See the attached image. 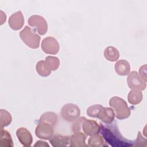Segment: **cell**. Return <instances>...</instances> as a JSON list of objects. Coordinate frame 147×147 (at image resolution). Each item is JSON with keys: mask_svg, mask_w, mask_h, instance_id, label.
<instances>
[{"mask_svg": "<svg viewBox=\"0 0 147 147\" xmlns=\"http://www.w3.org/2000/svg\"><path fill=\"white\" fill-rule=\"evenodd\" d=\"M100 131L105 140L110 145L114 147H129L134 146V142L123 137L117 127L100 126Z\"/></svg>", "mask_w": 147, "mask_h": 147, "instance_id": "6da1fadb", "label": "cell"}, {"mask_svg": "<svg viewBox=\"0 0 147 147\" xmlns=\"http://www.w3.org/2000/svg\"><path fill=\"white\" fill-rule=\"evenodd\" d=\"M100 127L95 121L87 119L85 117H80L75 121L72 126V131L75 133L83 131L86 136H93L98 134Z\"/></svg>", "mask_w": 147, "mask_h": 147, "instance_id": "7a4b0ae2", "label": "cell"}, {"mask_svg": "<svg viewBox=\"0 0 147 147\" xmlns=\"http://www.w3.org/2000/svg\"><path fill=\"white\" fill-rule=\"evenodd\" d=\"M87 114L90 117L97 118L105 124H110L114 119L115 113L110 107H104L100 105H94L87 110Z\"/></svg>", "mask_w": 147, "mask_h": 147, "instance_id": "3957f363", "label": "cell"}, {"mask_svg": "<svg viewBox=\"0 0 147 147\" xmlns=\"http://www.w3.org/2000/svg\"><path fill=\"white\" fill-rule=\"evenodd\" d=\"M109 105L114 110L117 119L122 120L130 116V110L123 99L117 96H113L110 99Z\"/></svg>", "mask_w": 147, "mask_h": 147, "instance_id": "277c9868", "label": "cell"}, {"mask_svg": "<svg viewBox=\"0 0 147 147\" xmlns=\"http://www.w3.org/2000/svg\"><path fill=\"white\" fill-rule=\"evenodd\" d=\"M20 36L22 41L29 48L36 49L39 47L40 37L34 33L30 27L25 26L20 32Z\"/></svg>", "mask_w": 147, "mask_h": 147, "instance_id": "5b68a950", "label": "cell"}, {"mask_svg": "<svg viewBox=\"0 0 147 147\" xmlns=\"http://www.w3.org/2000/svg\"><path fill=\"white\" fill-rule=\"evenodd\" d=\"M61 114L64 120L68 122H74L79 118L80 110L76 105L67 103L63 106Z\"/></svg>", "mask_w": 147, "mask_h": 147, "instance_id": "8992f818", "label": "cell"}, {"mask_svg": "<svg viewBox=\"0 0 147 147\" xmlns=\"http://www.w3.org/2000/svg\"><path fill=\"white\" fill-rule=\"evenodd\" d=\"M30 26L35 28L37 32L41 34H45L48 30V24L45 18L39 15H33L28 20Z\"/></svg>", "mask_w": 147, "mask_h": 147, "instance_id": "52a82bcc", "label": "cell"}, {"mask_svg": "<svg viewBox=\"0 0 147 147\" xmlns=\"http://www.w3.org/2000/svg\"><path fill=\"white\" fill-rule=\"evenodd\" d=\"M35 134L39 138L49 140L53 136V126L46 122H39L36 128Z\"/></svg>", "mask_w": 147, "mask_h": 147, "instance_id": "ba28073f", "label": "cell"}, {"mask_svg": "<svg viewBox=\"0 0 147 147\" xmlns=\"http://www.w3.org/2000/svg\"><path fill=\"white\" fill-rule=\"evenodd\" d=\"M127 83L129 88L139 90H144L146 87V82L139 76L137 71H132L129 73L127 78Z\"/></svg>", "mask_w": 147, "mask_h": 147, "instance_id": "9c48e42d", "label": "cell"}, {"mask_svg": "<svg viewBox=\"0 0 147 147\" xmlns=\"http://www.w3.org/2000/svg\"><path fill=\"white\" fill-rule=\"evenodd\" d=\"M42 50L47 54L55 55L59 51V44L57 40L51 36L44 38L41 42Z\"/></svg>", "mask_w": 147, "mask_h": 147, "instance_id": "30bf717a", "label": "cell"}, {"mask_svg": "<svg viewBox=\"0 0 147 147\" xmlns=\"http://www.w3.org/2000/svg\"><path fill=\"white\" fill-rule=\"evenodd\" d=\"M16 135L21 144L25 146H30L33 141L30 132L25 127H20L16 131Z\"/></svg>", "mask_w": 147, "mask_h": 147, "instance_id": "8fae6325", "label": "cell"}, {"mask_svg": "<svg viewBox=\"0 0 147 147\" xmlns=\"http://www.w3.org/2000/svg\"><path fill=\"white\" fill-rule=\"evenodd\" d=\"M24 24V16L21 11L13 13L9 18V25L10 27L14 30L20 29Z\"/></svg>", "mask_w": 147, "mask_h": 147, "instance_id": "7c38bea8", "label": "cell"}, {"mask_svg": "<svg viewBox=\"0 0 147 147\" xmlns=\"http://www.w3.org/2000/svg\"><path fill=\"white\" fill-rule=\"evenodd\" d=\"M86 136L82 131L74 133L70 136V146L74 147H86L88 145L86 144Z\"/></svg>", "mask_w": 147, "mask_h": 147, "instance_id": "4fadbf2b", "label": "cell"}, {"mask_svg": "<svg viewBox=\"0 0 147 147\" xmlns=\"http://www.w3.org/2000/svg\"><path fill=\"white\" fill-rule=\"evenodd\" d=\"M49 142L53 147L65 146L70 143V136L56 134L49 140Z\"/></svg>", "mask_w": 147, "mask_h": 147, "instance_id": "5bb4252c", "label": "cell"}, {"mask_svg": "<svg viewBox=\"0 0 147 147\" xmlns=\"http://www.w3.org/2000/svg\"><path fill=\"white\" fill-rule=\"evenodd\" d=\"M115 72L121 76H126L129 75L130 71V66L129 63L126 60H119L115 64L114 66Z\"/></svg>", "mask_w": 147, "mask_h": 147, "instance_id": "9a60e30c", "label": "cell"}, {"mask_svg": "<svg viewBox=\"0 0 147 147\" xmlns=\"http://www.w3.org/2000/svg\"><path fill=\"white\" fill-rule=\"evenodd\" d=\"M142 99V93L141 90L132 89L129 93L127 100L129 102L133 105L139 104Z\"/></svg>", "mask_w": 147, "mask_h": 147, "instance_id": "2e32d148", "label": "cell"}, {"mask_svg": "<svg viewBox=\"0 0 147 147\" xmlns=\"http://www.w3.org/2000/svg\"><path fill=\"white\" fill-rule=\"evenodd\" d=\"M13 142L10 133L3 129H1L0 146L1 147H12Z\"/></svg>", "mask_w": 147, "mask_h": 147, "instance_id": "e0dca14e", "label": "cell"}, {"mask_svg": "<svg viewBox=\"0 0 147 147\" xmlns=\"http://www.w3.org/2000/svg\"><path fill=\"white\" fill-rule=\"evenodd\" d=\"M104 56L108 61H115L118 59L119 53L116 48L110 46L105 49Z\"/></svg>", "mask_w": 147, "mask_h": 147, "instance_id": "ac0fdd59", "label": "cell"}, {"mask_svg": "<svg viewBox=\"0 0 147 147\" xmlns=\"http://www.w3.org/2000/svg\"><path fill=\"white\" fill-rule=\"evenodd\" d=\"M88 145L92 147H103L108 146L102 138V136L98 134L91 136L88 140Z\"/></svg>", "mask_w": 147, "mask_h": 147, "instance_id": "d6986e66", "label": "cell"}, {"mask_svg": "<svg viewBox=\"0 0 147 147\" xmlns=\"http://www.w3.org/2000/svg\"><path fill=\"white\" fill-rule=\"evenodd\" d=\"M57 121V116L53 112H46L40 118L39 122H46L54 126Z\"/></svg>", "mask_w": 147, "mask_h": 147, "instance_id": "ffe728a7", "label": "cell"}, {"mask_svg": "<svg viewBox=\"0 0 147 147\" xmlns=\"http://www.w3.org/2000/svg\"><path fill=\"white\" fill-rule=\"evenodd\" d=\"M36 70L38 75L44 77L48 76L51 74V70L44 60H40L36 64Z\"/></svg>", "mask_w": 147, "mask_h": 147, "instance_id": "44dd1931", "label": "cell"}, {"mask_svg": "<svg viewBox=\"0 0 147 147\" xmlns=\"http://www.w3.org/2000/svg\"><path fill=\"white\" fill-rule=\"evenodd\" d=\"M0 119H1V129H3V127L9 125L12 120L11 114L6 110L1 109L0 111Z\"/></svg>", "mask_w": 147, "mask_h": 147, "instance_id": "7402d4cb", "label": "cell"}, {"mask_svg": "<svg viewBox=\"0 0 147 147\" xmlns=\"http://www.w3.org/2000/svg\"><path fill=\"white\" fill-rule=\"evenodd\" d=\"M45 63L51 71H56L60 65V60L57 57L49 56L45 58Z\"/></svg>", "mask_w": 147, "mask_h": 147, "instance_id": "603a6c76", "label": "cell"}, {"mask_svg": "<svg viewBox=\"0 0 147 147\" xmlns=\"http://www.w3.org/2000/svg\"><path fill=\"white\" fill-rule=\"evenodd\" d=\"M134 146H146V140L142 137L141 132L139 131L137 134V140L134 141Z\"/></svg>", "mask_w": 147, "mask_h": 147, "instance_id": "cb8c5ba5", "label": "cell"}, {"mask_svg": "<svg viewBox=\"0 0 147 147\" xmlns=\"http://www.w3.org/2000/svg\"><path fill=\"white\" fill-rule=\"evenodd\" d=\"M139 73L141 76V78L145 82H146L147 79H146V65L144 64V65H142L139 69Z\"/></svg>", "mask_w": 147, "mask_h": 147, "instance_id": "d4e9b609", "label": "cell"}, {"mask_svg": "<svg viewBox=\"0 0 147 147\" xmlns=\"http://www.w3.org/2000/svg\"><path fill=\"white\" fill-rule=\"evenodd\" d=\"M49 146V145L46 143L44 141H38L36 142V143L34 145V146Z\"/></svg>", "mask_w": 147, "mask_h": 147, "instance_id": "484cf974", "label": "cell"}]
</instances>
